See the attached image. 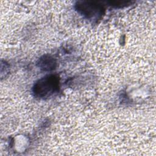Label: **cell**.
<instances>
[{"label":"cell","instance_id":"cell-1","mask_svg":"<svg viewBox=\"0 0 156 156\" xmlns=\"http://www.w3.org/2000/svg\"><path fill=\"white\" fill-rule=\"evenodd\" d=\"M57 87V80L54 76H47L41 79L35 86V93L41 97L49 96Z\"/></svg>","mask_w":156,"mask_h":156},{"label":"cell","instance_id":"cell-3","mask_svg":"<svg viewBox=\"0 0 156 156\" xmlns=\"http://www.w3.org/2000/svg\"><path fill=\"white\" fill-rule=\"evenodd\" d=\"M54 63H55L54 62L53 59L48 57H44V58H41L40 65H41V68L43 69L50 70L51 69H53L52 68L54 67Z\"/></svg>","mask_w":156,"mask_h":156},{"label":"cell","instance_id":"cell-2","mask_svg":"<svg viewBox=\"0 0 156 156\" xmlns=\"http://www.w3.org/2000/svg\"><path fill=\"white\" fill-rule=\"evenodd\" d=\"M76 6L77 10L87 17L93 16L102 10V7L94 2H79L76 4Z\"/></svg>","mask_w":156,"mask_h":156}]
</instances>
